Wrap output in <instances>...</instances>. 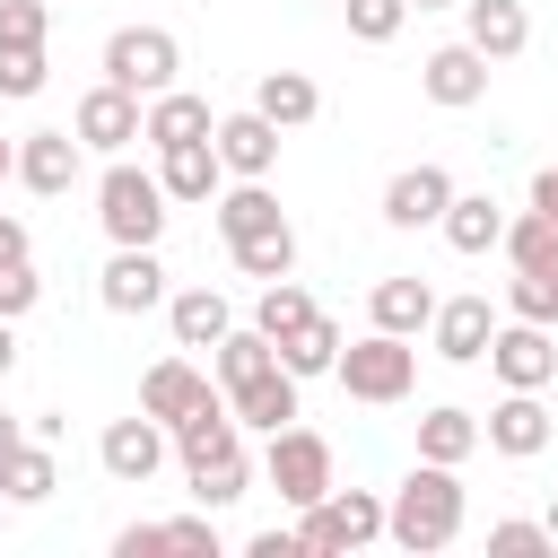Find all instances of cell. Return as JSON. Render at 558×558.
Here are the masks:
<instances>
[{
  "label": "cell",
  "mask_w": 558,
  "mask_h": 558,
  "mask_svg": "<svg viewBox=\"0 0 558 558\" xmlns=\"http://www.w3.org/2000/svg\"><path fill=\"white\" fill-rule=\"evenodd\" d=\"M174 462H183L192 506H209V514L253 488V453H244V418L227 410V384H218L192 418H174Z\"/></svg>",
  "instance_id": "1"
},
{
  "label": "cell",
  "mask_w": 558,
  "mask_h": 558,
  "mask_svg": "<svg viewBox=\"0 0 558 558\" xmlns=\"http://www.w3.org/2000/svg\"><path fill=\"white\" fill-rule=\"evenodd\" d=\"M462 514H471V497H462L453 462H410V480L384 497V541L410 558H436L462 541Z\"/></svg>",
  "instance_id": "2"
},
{
  "label": "cell",
  "mask_w": 558,
  "mask_h": 558,
  "mask_svg": "<svg viewBox=\"0 0 558 558\" xmlns=\"http://www.w3.org/2000/svg\"><path fill=\"white\" fill-rule=\"evenodd\" d=\"M166 183H157V166H131V157H105V174H96V227L113 235V244H157L166 235Z\"/></svg>",
  "instance_id": "3"
},
{
  "label": "cell",
  "mask_w": 558,
  "mask_h": 558,
  "mask_svg": "<svg viewBox=\"0 0 558 558\" xmlns=\"http://www.w3.org/2000/svg\"><path fill=\"white\" fill-rule=\"evenodd\" d=\"M340 392L349 401H375V410H392V401H410V384H418V349L401 340V331H366V340H349L340 349Z\"/></svg>",
  "instance_id": "4"
},
{
  "label": "cell",
  "mask_w": 558,
  "mask_h": 558,
  "mask_svg": "<svg viewBox=\"0 0 558 558\" xmlns=\"http://www.w3.org/2000/svg\"><path fill=\"white\" fill-rule=\"evenodd\" d=\"M262 480H270L279 506H296V514L323 506V497L340 488V480H331V436H314V427H296V418L270 427V445H262Z\"/></svg>",
  "instance_id": "5"
},
{
  "label": "cell",
  "mask_w": 558,
  "mask_h": 558,
  "mask_svg": "<svg viewBox=\"0 0 558 558\" xmlns=\"http://www.w3.org/2000/svg\"><path fill=\"white\" fill-rule=\"evenodd\" d=\"M296 541H305V558H349V549L384 541V497L375 488H331L323 506L296 514Z\"/></svg>",
  "instance_id": "6"
},
{
  "label": "cell",
  "mask_w": 558,
  "mask_h": 558,
  "mask_svg": "<svg viewBox=\"0 0 558 558\" xmlns=\"http://www.w3.org/2000/svg\"><path fill=\"white\" fill-rule=\"evenodd\" d=\"M105 78L131 87V96H166V87H183V44L166 26H113L105 35Z\"/></svg>",
  "instance_id": "7"
},
{
  "label": "cell",
  "mask_w": 558,
  "mask_h": 558,
  "mask_svg": "<svg viewBox=\"0 0 558 558\" xmlns=\"http://www.w3.org/2000/svg\"><path fill=\"white\" fill-rule=\"evenodd\" d=\"M488 366H497L506 392H549V384H558V340H549V323L506 314L497 340H488Z\"/></svg>",
  "instance_id": "8"
},
{
  "label": "cell",
  "mask_w": 558,
  "mask_h": 558,
  "mask_svg": "<svg viewBox=\"0 0 558 558\" xmlns=\"http://www.w3.org/2000/svg\"><path fill=\"white\" fill-rule=\"evenodd\" d=\"M166 453H174V427L148 418V410H140V418H113V427L96 436V462H105V480H122V488H148Z\"/></svg>",
  "instance_id": "9"
},
{
  "label": "cell",
  "mask_w": 558,
  "mask_h": 558,
  "mask_svg": "<svg viewBox=\"0 0 558 558\" xmlns=\"http://www.w3.org/2000/svg\"><path fill=\"white\" fill-rule=\"evenodd\" d=\"M488 70H497V61H488L471 35H462V44H436V52L418 61V96L445 105V113H471V105L488 96Z\"/></svg>",
  "instance_id": "10"
},
{
  "label": "cell",
  "mask_w": 558,
  "mask_h": 558,
  "mask_svg": "<svg viewBox=\"0 0 558 558\" xmlns=\"http://www.w3.org/2000/svg\"><path fill=\"white\" fill-rule=\"evenodd\" d=\"M140 122H148V96H131V87H113V78H96V87L78 96V113H70V131H78L96 157H122V148L140 140Z\"/></svg>",
  "instance_id": "11"
},
{
  "label": "cell",
  "mask_w": 558,
  "mask_h": 558,
  "mask_svg": "<svg viewBox=\"0 0 558 558\" xmlns=\"http://www.w3.org/2000/svg\"><path fill=\"white\" fill-rule=\"evenodd\" d=\"M78 174H87V140H78V131H26V140H17V183H26L35 201L78 192Z\"/></svg>",
  "instance_id": "12"
},
{
  "label": "cell",
  "mask_w": 558,
  "mask_h": 558,
  "mask_svg": "<svg viewBox=\"0 0 558 558\" xmlns=\"http://www.w3.org/2000/svg\"><path fill=\"white\" fill-rule=\"evenodd\" d=\"M445 209H453V174H445L436 157H418V166H401V174L384 183V227H401V235L445 227Z\"/></svg>",
  "instance_id": "13"
},
{
  "label": "cell",
  "mask_w": 558,
  "mask_h": 558,
  "mask_svg": "<svg viewBox=\"0 0 558 558\" xmlns=\"http://www.w3.org/2000/svg\"><path fill=\"white\" fill-rule=\"evenodd\" d=\"M96 296H105V314H148V305H166V262H157V244H113V262L96 270Z\"/></svg>",
  "instance_id": "14"
},
{
  "label": "cell",
  "mask_w": 558,
  "mask_h": 558,
  "mask_svg": "<svg viewBox=\"0 0 558 558\" xmlns=\"http://www.w3.org/2000/svg\"><path fill=\"white\" fill-rule=\"evenodd\" d=\"M218 157H227V174H244V183H270V166H279V122L262 113V105H244V113H218Z\"/></svg>",
  "instance_id": "15"
},
{
  "label": "cell",
  "mask_w": 558,
  "mask_h": 558,
  "mask_svg": "<svg viewBox=\"0 0 558 558\" xmlns=\"http://www.w3.org/2000/svg\"><path fill=\"white\" fill-rule=\"evenodd\" d=\"M488 340H497V314H488V296H436L427 349H436L445 366H480V357H488Z\"/></svg>",
  "instance_id": "16"
},
{
  "label": "cell",
  "mask_w": 558,
  "mask_h": 558,
  "mask_svg": "<svg viewBox=\"0 0 558 558\" xmlns=\"http://www.w3.org/2000/svg\"><path fill=\"white\" fill-rule=\"evenodd\" d=\"M157 183H166V201H183V209H209V201L227 192V157H218V140L157 148Z\"/></svg>",
  "instance_id": "17"
},
{
  "label": "cell",
  "mask_w": 558,
  "mask_h": 558,
  "mask_svg": "<svg viewBox=\"0 0 558 558\" xmlns=\"http://www.w3.org/2000/svg\"><path fill=\"white\" fill-rule=\"evenodd\" d=\"M480 436H488V453H506V462H532V453H549V436H558V427H549L541 392H506V401L488 410V427H480Z\"/></svg>",
  "instance_id": "18"
},
{
  "label": "cell",
  "mask_w": 558,
  "mask_h": 558,
  "mask_svg": "<svg viewBox=\"0 0 558 558\" xmlns=\"http://www.w3.org/2000/svg\"><path fill=\"white\" fill-rule=\"evenodd\" d=\"M366 323H375V331H401V340H418V331L436 323V288H427L418 270H392V279H375V296H366Z\"/></svg>",
  "instance_id": "19"
},
{
  "label": "cell",
  "mask_w": 558,
  "mask_h": 558,
  "mask_svg": "<svg viewBox=\"0 0 558 558\" xmlns=\"http://www.w3.org/2000/svg\"><path fill=\"white\" fill-rule=\"evenodd\" d=\"M209 392H218V384H209L192 357H157V366L140 375V410H148V418H166V427H174V418H192Z\"/></svg>",
  "instance_id": "20"
},
{
  "label": "cell",
  "mask_w": 558,
  "mask_h": 558,
  "mask_svg": "<svg viewBox=\"0 0 558 558\" xmlns=\"http://www.w3.org/2000/svg\"><path fill=\"white\" fill-rule=\"evenodd\" d=\"M209 131H218L209 96H192V87L148 96V122H140V140H148V148H183V140H209Z\"/></svg>",
  "instance_id": "21"
},
{
  "label": "cell",
  "mask_w": 558,
  "mask_h": 558,
  "mask_svg": "<svg viewBox=\"0 0 558 558\" xmlns=\"http://www.w3.org/2000/svg\"><path fill=\"white\" fill-rule=\"evenodd\" d=\"M166 331H174V349H218L235 331V314H227L218 288H174L166 296Z\"/></svg>",
  "instance_id": "22"
},
{
  "label": "cell",
  "mask_w": 558,
  "mask_h": 558,
  "mask_svg": "<svg viewBox=\"0 0 558 558\" xmlns=\"http://www.w3.org/2000/svg\"><path fill=\"white\" fill-rule=\"evenodd\" d=\"M227 410H235L244 427H262V436H270V427H288V418H296V375H288V366H262V375L227 384Z\"/></svg>",
  "instance_id": "23"
},
{
  "label": "cell",
  "mask_w": 558,
  "mask_h": 558,
  "mask_svg": "<svg viewBox=\"0 0 558 558\" xmlns=\"http://www.w3.org/2000/svg\"><path fill=\"white\" fill-rule=\"evenodd\" d=\"M462 35L488 52V61H514L532 44V9L523 0H462Z\"/></svg>",
  "instance_id": "24"
},
{
  "label": "cell",
  "mask_w": 558,
  "mask_h": 558,
  "mask_svg": "<svg viewBox=\"0 0 558 558\" xmlns=\"http://www.w3.org/2000/svg\"><path fill=\"white\" fill-rule=\"evenodd\" d=\"M209 218H218V235H227V244H244V235L279 227L288 209H279V192H270V183H244V174H227V192L209 201Z\"/></svg>",
  "instance_id": "25"
},
{
  "label": "cell",
  "mask_w": 558,
  "mask_h": 558,
  "mask_svg": "<svg viewBox=\"0 0 558 558\" xmlns=\"http://www.w3.org/2000/svg\"><path fill=\"white\" fill-rule=\"evenodd\" d=\"M445 244L471 253V262L497 253V244H506V209H497L488 192H453V209H445Z\"/></svg>",
  "instance_id": "26"
},
{
  "label": "cell",
  "mask_w": 558,
  "mask_h": 558,
  "mask_svg": "<svg viewBox=\"0 0 558 558\" xmlns=\"http://www.w3.org/2000/svg\"><path fill=\"white\" fill-rule=\"evenodd\" d=\"M480 445H488V436H480V418H471V410H453V401H436V410L418 418V462H453V471H462Z\"/></svg>",
  "instance_id": "27"
},
{
  "label": "cell",
  "mask_w": 558,
  "mask_h": 558,
  "mask_svg": "<svg viewBox=\"0 0 558 558\" xmlns=\"http://www.w3.org/2000/svg\"><path fill=\"white\" fill-rule=\"evenodd\" d=\"M253 105L279 122V131H305L314 113H323V87L305 78V70H262V87H253Z\"/></svg>",
  "instance_id": "28"
},
{
  "label": "cell",
  "mask_w": 558,
  "mask_h": 558,
  "mask_svg": "<svg viewBox=\"0 0 558 558\" xmlns=\"http://www.w3.org/2000/svg\"><path fill=\"white\" fill-rule=\"evenodd\" d=\"M0 488H9V506H44L52 488H61V462H52V436H26L9 462H0Z\"/></svg>",
  "instance_id": "29"
},
{
  "label": "cell",
  "mask_w": 558,
  "mask_h": 558,
  "mask_svg": "<svg viewBox=\"0 0 558 558\" xmlns=\"http://www.w3.org/2000/svg\"><path fill=\"white\" fill-rule=\"evenodd\" d=\"M227 262L244 270V279H296V227L279 218V227H262V235H244V244H227Z\"/></svg>",
  "instance_id": "30"
},
{
  "label": "cell",
  "mask_w": 558,
  "mask_h": 558,
  "mask_svg": "<svg viewBox=\"0 0 558 558\" xmlns=\"http://www.w3.org/2000/svg\"><path fill=\"white\" fill-rule=\"evenodd\" d=\"M340 349H349V340H340V323H331V314H314L305 331H288V340H279V366L305 384V375H331V366H340Z\"/></svg>",
  "instance_id": "31"
},
{
  "label": "cell",
  "mask_w": 558,
  "mask_h": 558,
  "mask_svg": "<svg viewBox=\"0 0 558 558\" xmlns=\"http://www.w3.org/2000/svg\"><path fill=\"white\" fill-rule=\"evenodd\" d=\"M514 270H558V218H541V209H523V218H506V244H497Z\"/></svg>",
  "instance_id": "32"
},
{
  "label": "cell",
  "mask_w": 558,
  "mask_h": 558,
  "mask_svg": "<svg viewBox=\"0 0 558 558\" xmlns=\"http://www.w3.org/2000/svg\"><path fill=\"white\" fill-rule=\"evenodd\" d=\"M314 314H323V305H314V296H305V288H296V279H270V288H262V296H253V323H262V331H270V340H288V331H305V323H314Z\"/></svg>",
  "instance_id": "33"
},
{
  "label": "cell",
  "mask_w": 558,
  "mask_h": 558,
  "mask_svg": "<svg viewBox=\"0 0 558 558\" xmlns=\"http://www.w3.org/2000/svg\"><path fill=\"white\" fill-rule=\"evenodd\" d=\"M506 314L558 331V270H514V279H506Z\"/></svg>",
  "instance_id": "34"
},
{
  "label": "cell",
  "mask_w": 558,
  "mask_h": 558,
  "mask_svg": "<svg viewBox=\"0 0 558 558\" xmlns=\"http://www.w3.org/2000/svg\"><path fill=\"white\" fill-rule=\"evenodd\" d=\"M44 78H52L44 44H0V96H44Z\"/></svg>",
  "instance_id": "35"
},
{
  "label": "cell",
  "mask_w": 558,
  "mask_h": 558,
  "mask_svg": "<svg viewBox=\"0 0 558 558\" xmlns=\"http://www.w3.org/2000/svg\"><path fill=\"white\" fill-rule=\"evenodd\" d=\"M340 9H349V35L357 44H392L410 26V0H340Z\"/></svg>",
  "instance_id": "36"
},
{
  "label": "cell",
  "mask_w": 558,
  "mask_h": 558,
  "mask_svg": "<svg viewBox=\"0 0 558 558\" xmlns=\"http://www.w3.org/2000/svg\"><path fill=\"white\" fill-rule=\"evenodd\" d=\"M488 549H497V558H523V549H558V541H549V523L506 514V523H488Z\"/></svg>",
  "instance_id": "37"
},
{
  "label": "cell",
  "mask_w": 558,
  "mask_h": 558,
  "mask_svg": "<svg viewBox=\"0 0 558 558\" xmlns=\"http://www.w3.org/2000/svg\"><path fill=\"white\" fill-rule=\"evenodd\" d=\"M52 0H0V44H44Z\"/></svg>",
  "instance_id": "38"
},
{
  "label": "cell",
  "mask_w": 558,
  "mask_h": 558,
  "mask_svg": "<svg viewBox=\"0 0 558 558\" xmlns=\"http://www.w3.org/2000/svg\"><path fill=\"white\" fill-rule=\"evenodd\" d=\"M35 296H44V279H35V262H0V314L17 323V314H35Z\"/></svg>",
  "instance_id": "39"
},
{
  "label": "cell",
  "mask_w": 558,
  "mask_h": 558,
  "mask_svg": "<svg viewBox=\"0 0 558 558\" xmlns=\"http://www.w3.org/2000/svg\"><path fill=\"white\" fill-rule=\"evenodd\" d=\"M166 549H201V558H218V523H209V506H201V514H174V523H166Z\"/></svg>",
  "instance_id": "40"
},
{
  "label": "cell",
  "mask_w": 558,
  "mask_h": 558,
  "mask_svg": "<svg viewBox=\"0 0 558 558\" xmlns=\"http://www.w3.org/2000/svg\"><path fill=\"white\" fill-rule=\"evenodd\" d=\"M148 549H166V523H122L113 532V558H148Z\"/></svg>",
  "instance_id": "41"
},
{
  "label": "cell",
  "mask_w": 558,
  "mask_h": 558,
  "mask_svg": "<svg viewBox=\"0 0 558 558\" xmlns=\"http://www.w3.org/2000/svg\"><path fill=\"white\" fill-rule=\"evenodd\" d=\"M244 549H253V558H305V541H296V523H288V532L270 523V532H253Z\"/></svg>",
  "instance_id": "42"
},
{
  "label": "cell",
  "mask_w": 558,
  "mask_h": 558,
  "mask_svg": "<svg viewBox=\"0 0 558 558\" xmlns=\"http://www.w3.org/2000/svg\"><path fill=\"white\" fill-rule=\"evenodd\" d=\"M532 209H541V218H558V166H541V174H532Z\"/></svg>",
  "instance_id": "43"
},
{
  "label": "cell",
  "mask_w": 558,
  "mask_h": 558,
  "mask_svg": "<svg viewBox=\"0 0 558 558\" xmlns=\"http://www.w3.org/2000/svg\"><path fill=\"white\" fill-rule=\"evenodd\" d=\"M0 262H26V227H17L9 209H0Z\"/></svg>",
  "instance_id": "44"
},
{
  "label": "cell",
  "mask_w": 558,
  "mask_h": 558,
  "mask_svg": "<svg viewBox=\"0 0 558 558\" xmlns=\"http://www.w3.org/2000/svg\"><path fill=\"white\" fill-rule=\"evenodd\" d=\"M26 436H35V427H26V418H9V410H0V462H9V453H17V445H26Z\"/></svg>",
  "instance_id": "45"
},
{
  "label": "cell",
  "mask_w": 558,
  "mask_h": 558,
  "mask_svg": "<svg viewBox=\"0 0 558 558\" xmlns=\"http://www.w3.org/2000/svg\"><path fill=\"white\" fill-rule=\"evenodd\" d=\"M9 366H17V323L0 314V384H9Z\"/></svg>",
  "instance_id": "46"
},
{
  "label": "cell",
  "mask_w": 558,
  "mask_h": 558,
  "mask_svg": "<svg viewBox=\"0 0 558 558\" xmlns=\"http://www.w3.org/2000/svg\"><path fill=\"white\" fill-rule=\"evenodd\" d=\"M0 183H17V140H0Z\"/></svg>",
  "instance_id": "47"
},
{
  "label": "cell",
  "mask_w": 558,
  "mask_h": 558,
  "mask_svg": "<svg viewBox=\"0 0 558 558\" xmlns=\"http://www.w3.org/2000/svg\"><path fill=\"white\" fill-rule=\"evenodd\" d=\"M541 523H549V541H558V497H549V514H541Z\"/></svg>",
  "instance_id": "48"
},
{
  "label": "cell",
  "mask_w": 558,
  "mask_h": 558,
  "mask_svg": "<svg viewBox=\"0 0 558 558\" xmlns=\"http://www.w3.org/2000/svg\"><path fill=\"white\" fill-rule=\"evenodd\" d=\"M410 9H462V0H410Z\"/></svg>",
  "instance_id": "49"
},
{
  "label": "cell",
  "mask_w": 558,
  "mask_h": 558,
  "mask_svg": "<svg viewBox=\"0 0 558 558\" xmlns=\"http://www.w3.org/2000/svg\"><path fill=\"white\" fill-rule=\"evenodd\" d=\"M0 532H9V488H0Z\"/></svg>",
  "instance_id": "50"
}]
</instances>
